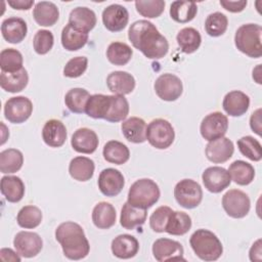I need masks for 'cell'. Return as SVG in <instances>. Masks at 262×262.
I'll list each match as a JSON object with an SVG mask.
<instances>
[{
  "mask_svg": "<svg viewBox=\"0 0 262 262\" xmlns=\"http://www.w3.org/2000/svg\"><path fill=\"white\" fill-rule=\"evenodd\" d=\"M17 252L12 251L11 249L3 248L0 251V258L3 261H14V262H19L20 261V256L17 255Z\"/></svg>",
  "mask_w": 262,
  "mask_h": 262,
  "instance_id": "cell-54",
  "label": "cell"
},
{
  "mask_svg": "<svg viewBox=\"0 0 262 262\" xmlns=\"http://www.w3.org/2000/svg\"><path fill=\"white\" fill-rule=\"evenodd\" d=\"M98 137L96 133L89 128H79L74 132L71 144L74 150L81 154H92L98 146Z\"/></svg>",
  "mask_w": 262,
  "mask_h": 262,
  "instance_id": "cell-18",
  "label": "cell"
},
{
  "mask_svg": "<svg viewBox=\"0 0 262 262\" xmlns=\"http://www.w3.org/2000/svg\"><path fill=\"white\" fill-rule=\"evenodd\" d=\"M0 189L5 200L9 203H18L25 195V184L17 176H3L0 182Z\"/></svg>",
  "mask_w": 262,
  "mask_h": 262,
  "instance_id": "cell-27",
  "label": "cell"
},
{
  "mask_svg": "<svg viewBox=\"0 0 262 262\" xmlns=\"http://www.w3.org/2000/svg\"><path fill=\"white\" fill-rule=\"evenodd\" d=\"M165 1L163 0H137L135 7L137 12L147 18L159 17L165 9Z\"/></svg>",
  "mask_w": 262,
  "mask_h": 262,
  "instance_id": "cell-47",
  "label": "cell"
},
{
  "mask_svg": "<svg viewBox=\"0 0 262 262\" xmlns=\"http://www.w3.org/2000/svg\"><path fill=\"white\" fill-rule=\"evenodd\" d=\"M24 164V156L16 148H7L0 152V171L3 174L15 173Z\"/></svg>",
  "mask_w": 262,
  "mask_h": 262,
  "instance_id": "cell-38",
  "label": "cell"
},
{
  "mask_svg": "<svg viewBox=\"0 0 262 262\" xmlns=\"http://www.w3.org/2000/svg\"><path fill=\"white\" fill-rule=\"evenodd\" d=\"M233 151V142L224 136L209 141L205 149L207 159L215 164L225 163L232 157Z\"/></svg>",
  "mask_w": 262,
  "mask_h": 262,
  "instance_id": "cell-16",
  "label": "cell"
},
{
  "mask_svg": "<svg viewBox=\"0 0 262 262\" xmlns=\"http://www.w3.org/2000/svg\"><path fill=\"white\" fill-rule=\"evenodd\" d=\"M69 24L77 30L88 34L96 25L95 12L88 7H76L70 13Z\"/></svg>",
  "mask_w": 262,
  "mask_h": 262,
  "instance_id": "cell-24",
  "label": "cell"
},
{
  "mask_svg": "<svg viewBox=\"0 0 262 262\" xmlns=\"http://www.w3.org/2000/svg\"><path fill=\"white\" fill-rule=\"evenodd\" d=\"M189 244L194 254L203 261H216L223 253L220 239L208 229L195 230L190 235Z\"/></svg>",
  "mask_w": 262,
  "mask_h": 262,
  "instance_id": "cell-3",
  "label": "cell"
},
{
  "mask_svg": "<svg viewBox=\"0 0 262 262\" xmlns=\"http://www.w3.org/2000/svg\"><path fill=\"white\" fill-rule=\"evenodd\" d=\"M176 41L181 51L187 54L195 52L202 43V37L199 31L194 28H183L181 29L177 36Z\"/></svg>",
  "mask_w": 262,
  "mask_h": 262,
  "instance_id": "cell-35",
  "label": "cell"
},
{
  "mask_svg": "<svg viewBox=\"0 0 262 262\" xmlns=\"http://www.w3.org/2000/svg\"><path fill=\"white\" fill-rule=\"evenodd\" d=\"M198 13V6L194 2L174 1L170 5L171 18L179 24H186L194 18Z\"/></svg>",
  "mask_w": 262,
  "mask_h": 262,
  "instance_id": "cell-36",
  "label": "cell"
},
{
  "mask_svg": "<svg viewBox=\"0 0 262 262\" xmlns=\"http://www.w3.org/2000/svg\"><path fill=\"white\" fill-rule=\"evenodd\" d=\"M228 129V119L220 112L207 115L201 123L200 131L203 138L208 141L223 137Z\"/></svg>",
  "mask_w": 262,
  "mask_h": 262,
  "instance_id": "cell-10",
  "label": "cell"
},
{
  "mask_svg": "<svg viewBox=\"0 0 262 262\" xmlns=\"http://www.w3.org/2000/svg\"><path fill=\"white\" fill-rule=\"evenodd\" d=\"M222 207L229 217L239 219L248 215L251 202L246 192L239 189H230L222 198Z\"/></svg>",
  "mask_w": 262,
  "mask_h": 262,
  "instance_id": "cell-8",
  "label": "cell"
},
{
  "mask_svg": "<svg viewBox=\"0 0 262 262\" xmlns=\"http://www.w3.org/2000/svg\"><path fill=\"white\" fill-rule=\"evenodd\" d=\"M67 128L64 124L57 120H48L42 129L43 141L50 147H60L67 140Z\"/></svg>",
  "mask_w": 262,
  "mask_h": 262,
  "instance_id": "cell-19",
  "label": "cell"
},
{
  "mask_svg": "<svg viewBox=\"0 0 262 262\" xmlns=\"http://www.w3.org/2000/svg\"><path fill=\"white\" fill-rule=\"evenodd\" d=\"M88 41V34L77 30L68 24L61 31V45L66 50L77 51L83 48Z\"/></svg>",
  "mask_w": 262,
  "mask_h": 262,
  "instance_id": "cell-32",
  "label": "cell"
},
{
  "mask_svg": "<svg viewBox=\"0 0 262 262\" xmlns=\"http://www.w3.org/2000/svg\"><path fill=\"white\" fill-rule=\"evenodd\" d=\"M174 138L173 126L165 119H155L146 126V139L151 146L158 149L168 148Z\"/></svg>",
  "mask_w": 262,
  "mask_h": 262,
  "instance_id": "cell-6",
  "label": "cell"
},
{
  "mask_svg": "<svg viewBox=\"0 0 262 262\" xmlns=\"http://www.w3.org/2000/svg\"><path fill=\"white\" fill-rule=\"evenodd\" d=\"M32 112L33 103L26 96L11 97L4 104V117L13 124L26 122L31 117Z\"/></svg>",
  "mask_w": 262,
  "mask_h": 262,
  "instance_id": "cell-9",
  "label": "cell"
},
{
  "mask_svg": "<svg viewBox=\"0 0 262 262\" xmlns=\"http://www.w3.org/2000/svg\"><path fill=\"white\" fill-rule=\"evenodd\" d=\"M33 17L39 26L51 27L58 20L59 10L53 2L40 1L33 9Z\"/></svg>",
  "mask_w": 262,
  "mask_h": 262,
  "instance_id": "cell-26",
  "label": "cell"
},
{
  "mask_svg": "<svg viewBox=\"0 0 262 262\" xmlns=\"http://www.w3.org/2000/svg\"><path fill=\"white\" fill-rule=\"evenodd\" d=\"M262 27L257 24L241 26L234 35L236 48L249 57L259 58L262 55Z\"/></svg>",
  "mask_w": 262,
  "mask_h": 262,
  "instance_id": "cell-4",
  "label": "cell"
},
{
  "mask_svg": "<svg viewBox=\"0 0 262 262\" xmlns=\"http://www.w3.org/2000/svg\"><path fill=\"white\" fill-rule=\"evenodd\" d=\"M29 82L28 72L25 68L14 73L1 72L0 85L1 88L10 93H16L23 91Z\"/></svg>",
  "mask_w": 262,
  "mask_h": 262,
  "instance_id": "cell-29",
  "label": "cell"
},
{
  "mask_svg": "<svg viewBox=\"0 0 262 262\" xmlns=\"http://www.w3.org/2000/svg\"><path fill=\"white\" fill-rule=\"evenodd\" d=\"M102 155L106 162L122 165L129 160L130 150L126 144L117 140H110L104 144Z\"/></svg>",
  "mask_w": 262,
  "mask_h": 262,
  "instance_id": "cell-33",
  "label": "cell"
},
{
  "mask_svg": "<svg viewBox=\"0 0 262 262\" xmlns=\"http://www.w3.org/2000/svg\"><path fill=\"white\" fill-rule=\"evenodd\" d=\"M237 147L243 156L254 162H259L262 159L261 143L254 137L247 135L237 140Z\"/></svg>",
  "mask_w": 262,
  "mask_h": 262,
  "instance_id": "cell-45",
  "label": "cell"
},
{
  "mask_svg": "<svg viewBox=\"0 0 262 262\" xmlns=\"http://www.w3.org/2000/svg\"><path fill=\"white\" fill-rule=\"evenodd\" d=\"M247 0H241V1H228V0H221L220 5L230 12H241L243 11L247 6Z\"/></svg>",
  "mask_w": 262,
  "mask_h": 262,
  "instance_id": "cell-51",
  "label": "cell"
},
{
  "mask_svg": "<svg viewBox=\"0 0 262 262\" xmlns=\"http://www.w3.org/2000/svg\"><path fill=\"white\" fill-rule=\"evenodd\" d=\"M55 238L60 244L63 255L70 260H81L90 251L89 242L83 228L76 222L66 221L55 230Z\"/></svg>",
  "mask_w": 262,
  "mask_h": 262,
  "instance_id": "cell-2",
  "label": "cell"
},
{
  "mask_svg": "<svg viewBox=\"0 0 262 262\" xmlns=\"http://www.w3.org/2000/svg\"><path fill=\"white\" fill-rule=\"evenodd\" d=\"M97 183L98 188L103 195L116 196L122 191L125 185V179L119 170L106 168L100 172Z\"/></svg>",
  "mask_w": 262,
  "mask_h": 262,
  "instance_id": "cell-15",
  "label": "cell"
},
{
  "mask_svg": "<svg viewBox=\"0 0 262 262\" xmlns=\"http://www.w3.org/2000/svg\"><path fill=\"white\" fill-rule=\"evenodd\" d=\"M129 114V102L123 95H111V102L104 120L117 123L127 118Z\"/></svg>",
  "mask_w": 262,
  "mask_h": 262,
  "instance_id": "cell-41",
  "label": "cell"
},
{
  "mask_svg": "<svg viewBox=\"0 0 262 262\" xmlns=\"http://www.w3.org/2000/svg\"><path fill=\"white\" fill-rule=\"evenodd\" d=\"M152 255L155 259L159 262L185 260L183 257L182 245L177 241L166 237L158 238L152 244Z\"/></svg>",
  "mask_w": 262,
  "mask_h": 262,
  "instance_id": "cell-13",
  "label": "cell"
},
{
  "mask_svg": "<svg viewBox=\"0 0 262 262\" xmlns=\"http://www.w3.org/2000/svg\"><path fill=\"white\" fill-rule=\"evenodd\" d=\"M250 127L259 136H261V108L256 110L250 118Z\"/></svg>",
  "mask_w": 262,
  "mask_h": 262,
  "instance_id": "cell-52",
  "label": "cell"
},
{
  "mask_svg": "<svg viewBox=\"0 0 262 262\" xmlns=\"http://www.w3.org/2000/svg\"><path fill=\"white\" fill-rule=\"evenodd\" d=\"M89 97L90 94L86 89L72 88L64 96V103L72 113L83 114L85 113V106Z\"/></svg>",
  "mask_w": 262,
  "mask_h": 262,
  "instance_id": "cell-42",
  "label": "cell"
},
{
  "mask_svg": "<svg viewBox=\"0 0 262 262\" xmlns=\"http://www.w3.org/2000/svg\"><path fill=\"white\" fill-rule=\"evenodd\" d=\"M205 188L212 193H219L227 188L231 183V178L226 169L223 167L213 166L207 168L202 174Z\"/></svg>",
  "mask_w": 262,
  "mask_h": 262,
  "instance_id": "cell-14",
  "label": "cell"
},
{
  "mask_svg": "<svg viewBox=\"0 0 262 262\" xmlns=\"http://www.w3.org/2000/svg\"><path fill=\"white\" fill-rule=\"evenodd\" d=\"M88 66V58L85 56H76L71 58L63 68V75L68 78H78L82 76Z\"/></svg>",
  "mask_w": 262,
  "mask_h": 262,
  "instance_id": "cell-50",
  "label": "cell"
},
{
  "mask_svg": "<svg viewBox=\"0 0 262 262\" xmlns=\"http://www.w3.org/2000/svg\"><path fill=\"white\" fill-rule=\"evenodd\" d=\"M173 210L168 206L157 208L149 217V226L156 232H164L167 221Z\"/></svg>",
  "mask_w": 262,
  "mask_h": 262,
  "instance_id": "cell-49",
  "label": "cell"
},
{
  "mask_svg": "<svg viewBox=\"0 0 262 262\" xmlns=\"http://www.w3.org/2000/svg\"><path fill=\"white\" fill-rule=\"evenodd\" d=\"M116 209L106 202H100L93 208L92 222L99 229H108L116 223Z\"/></svg>",
  "mask_w": 262,
  "mask_h": 262,
  "instance_id": "cell-28",
  "label": "cell"
},
{
  "mask_svg": "<svg viewBox=\"0 0 262 262\" xmlns=\"http://www.w3.org/2000/svg\"><path fill=\"white\" fill-rule=\"evenodd\" d=\"M111 95L93 94L87 100L85 113L93 119H104L110 106Z\"/></svg>",
  "mask_w": 262,
  "mask_h": 262,
  "instance_id": "cell-39",
  "label": "cell"
},
{
  "mask_svg": "<svg viewBox=\"0 0 262 262\" xmlns=\"http://www.w3.org/2000/svg\"><path fill=\"white\" fill-rule=\"evenodd\" d=\"M176 202L185 209L196 208L203 200L201 185L192 179H182L174 187Z\"/></svg>",
  "mask_w": 262,
  "mask_h": 262,
  "instance_id": "cell-7",
  "label": "cell"
},
{
  "mask_svg": "<svg viewBox=\"0 0 262 262\" xmlns=\"http://www.w3.org/2000/svg\"><path fill=\"white\" fill-rule=\"evenodd\" d=\"M128 38L133 47L149 59H160L168 53L169 43L166 37L146 19L134 21L129 27Z\"/></svg>",
  "mask_w": 262,
  "mask_h": 262,
  "instance_id": "cell-1",
  "label": "cell"
},
{
  "mask_svg": "<svg viewBox=\"0 0 262 262\" xmlns=\"http://www.w3.org/2000/svg\"><path fill=\"white\" fill-rule=\"evenodd\" d=\"M128 10L120 4H112L102 11V23L110 32H120L128 24Z\"/></svg>",
  "mask_w": 262,
  "mask_h": 262,
  "instance_id": "cell-17",
  "label": "cell"
},
{
  "mask_svg": "<svg viewBox=\"0 0 262 262\" xmlns=\"http://www.w3.org/2000/svg\"><path fill=\"white\" fill-rule=\"evenodd\" d=\"M94 162L87 157H76L69 165V173L72 178L78 181H88L94 174Z\"/></svg>",
  "mask_w": 262,
  "mask_h": 262,
  "instance_id": "cell-30",
  "label": "cell"
},
{
  "mask_svg": "<svg viewBox=\"0 0 262 262\" xmlns=\"http://www.w3.org/2000/svg\"><path fill=\"white\" fill-rule=\"evenodd\" d=\"M132 54L133 51L131 47L123 42H113L106 49L107 60L115 66L127 64L130 61Z\"/></svg>",
  "mask_w": 262,
  "mask_h": 262,
  "instance_id": "cell-40",
  "label": "cell"
},
{
  "mask_svg": "<svg viewBox=\"0 0 262 262\" xmlns=\"http://www.w3.org/2000/svg\"><path fill=\"white\" fill-rule=\"evenodd\" d=\"M228 173L231 180H233L238 185H248L250 184L255 177L254 167L242 160H236L230 164L228 168Z\"/></svg>",
  "mask_w": 262,
  "mask_h": 262,
  "instance_id": "cell-34",
  "label": "cell"
},
{
  "mask_svg": "<svg viewBox=\"0 0 262 262\" xmlns=\"http://www.w3.org/2000/svg\"><path fill=\"white\" fill-rule=\"evenodd\" d=\"M223 110L231 117H241L247 113L250 106V97L239 90L228 92L222 102Z\"/></svg>",
  "mask_w": 262,
  "mask_h": 262,
  "instance_id": "cell-22",
  "label": "cell"
},
{
  "mask_svg": "<svg viewBox=\"0 0 262 262\" xmlns=\"http://www.w3.org/2000/svg\"><path fill=\"white\" fill-rule=\"evenodd\" d=\"M1 33L3 38L11 44L20 43L27 36L28 27L26 21L16 16L5 18L1 24Z\"/></svg>",
  "mask_w": 262,
  "mask_h": 262,
  "instance_id": "cell-20",
  "label": "cell"
},
{
  "mask_svg": "<svg viewBox=\"0 0 262 262\" xmlns=\"http://www.w3.org/2000/svg\"><path fill=\"white\" fill-rule=\"evenodd\" d=\"M125 138L132 143H142L146 140V124L143 119L131 117L121 125Z\"/></svg>",
  "mask_w": 262,
  "mask_h": 262,
  "instance_id": "cell-25",
  "label": "cell"
},
{
  "mask_svg": "<svg viewBox=\"0 0 262 262\" xmlns=\"http://www.w3.org/2000/svg\"><path fill=\"white\" fill-rule=\"evenodd\" d=\"M146 216V210L133 207L127 202L122 207L120 223L125 229L131 230L137 226H141L145 222Z\"/></svg>",
  "mask_w": 262,
  "mask_h": 262,
  "instance_id": "cell-31",
  "label": "cell"
},
{
  "mask_svg": "<svg viewBox=\"0 0 262 262\" xmlns=\"http://www.w3.org/2000/svg\"><path fill=\"white\" fill-rule=\"evenodd\" d=\"M156 94L165 101H174L180 97L183 91L181 80L173 74H162L154 85Z\"/></svg>",
  "mask_w": 262,
  "mask_h": 262,
  "instance_id": "cell-11",
  "label": "cell"
},
{
  "mask_svg": "<svg viewBox=\"0 0 262 262\" xmlns=\"http://www.w3.org/2000/svg\"><path fill=\"white\" fill-rule=\"evenodd\" d=\"M13 247L20 257L33 258L42 250L43 241L36 232L19 231L13 238Z\"/></svg>",
  "mask_w": 262,
  "mask_h": 262,
  "instance_id": "cell-12",
  "label": "cell"
},
{
  "mask_svg": "<svg viewBox=\"0 0 262 262\" xmlns=\"http://www.w3.org/2000/svg\"><path fill=\"white\" fill-rule=\"evenodd\" d=\"M7 3L13 9L28 10L34 5V0H8Z\"/></svg>",
  "mask_w": 262,
  "mask_h": 262,
  "instance_id": "cell-53",
  "label": "cell"
},
{
  "mask_svg": "<svg viewBox=\"0 0 262 262\" xmlns=\"http://www.w3.org/2000/svg\"><path fill=\"white\" fill-rule=\"evenodd\" d=\"M160 194L159 185L154 180L141 178L130 186L127 202L133 207L146 210L159 201Z\"/></svg>",
  "mask_w": 262,
  "mask_h": 262,
  "instance_id": "cell-5",
  "label": "cell"
},
{
  "mask_svg": "<svg viewBox=\"0 0 262 262\" xmlns=\"http://www.w3.org/2000/svg\"><path fill=\"white\" fill-rule=\"evenodd\" d=\"M191 228V218L180 211H172L166 224L165 232L171 235H183Z\"/></svg>",
  "mask_w": 262,
  "mask_h": 262,
  "instance_id": "cell-37",
  "label": "cell"
},
{
  "mask_svg": "<svg viewBox=\"0 0 262 262\" xmlns=\"http://www.w3.org/2000/svg\"><path fill=\"white\" fill-rule=\"evenodd\" d=\"M23 55L14 48H6L0 52L1 72L14 73L23 69Z\"/></svg>",
  "mask_w": 262,
  "mask_h": 262,
  "instance_id": "cell-44",
  "label": "cell"
},
{
  "mask_svg": "<svg viewBox=\"0 0 262 262\" xmlns=\"http://www.w3.org/2000/svg\"><path fill=\"white\" fill-rule=\"evenodd\" d=\"M228 26L227 16L221 12L209 14L205 21V30L211 37H219L225 33Z\"/></svg>",
  "mask_w": 262,
  "mask_h": 262,
  "instance_id": "cell-46",
  "label": "cell"
},
{
  "mask_svg": "<svg viewBox=\"0 0 262 262\" xmlns=\"http://www.w3.org/2000/svg\"><path fill=\"white\" fill-rule=\"evenodd\" d=\"M262 251H261V239H258L256 243L253 244L252 248L250 249V259L251 261H261L262 259Z\"/></svg>",
  "mask_w": 262,
  "mask_h": 262,
  "instance_id": "cell-55",
  "label": "cell"
},
{
  "mask_svg": "<svg viewBox=\"0 0 262 262\" xmlns=\"http://www.w3.org/2000/svg\"><path fill=\"white\" fill-rule=\"evenodd\" d=\"M106 85L110 91L116 95H126L135 88V79L128 72L115 71L106 78Z\"/></svg>",
  "mask_w": 262,
  "mask_h": 262,
  "instance_id": "cell-21",
  "label": "cell"
},
{
  "mask_svg": "<svg viewBox=\"0 0 262 262\" xmlns=\"http://www.w3.org/2000/svg\"><path fill=\"white\" fill-rule=\"evenodd\" d=\"M42 212L41 210L33 205H28L23 207L16 216L17 224L26 229L36 228L40 225L42 221Z\"/></svg>",
  "mask_w": 262,
  "mask_h": 262,
  "instance_id": "cell-43",
  "label": "cell"
},
{
  "mask_svg": "<svg viewBox=\"0 0 262 262\" xmlns=\"http://www.w3.org/2000/svg\"><path fill=\"white\" fill-rule=\"evenodd\" d=\"M53 43H54L53 34L48 30L37 31L33 39L34 50L41 55L48 53L52 49Z\"/></svg>",
  "mask_w": 262,
  "mask_h": 262,
  "instance_id": "cell-48",
  "label": "cell"
},
{
  "mask_svg": "<svg viewBox=\"0 0 262 262\" xmlns=\"http://www.w3.org/2000/svg\"><path fill=\"white\" fill-rule=\"evenodd\" d=\"M112 253L119 259L133 258L139 250L137 238L131 234H120L112 242Z\"/></svg>",
  "mask_w": 262,
  "mask_h": 262,
  "instance_id": "cell-23",
  "label": "cell"
}]
</instances>
